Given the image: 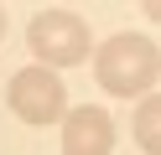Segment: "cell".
<instances>
[{"label":"cell","instance_id":"cell-1","mask_svg":"<svg viewBox=\"0 0 161 155\" xmlns=\"http://www.w3.org/2000/svg\"><path fill=\"white\" fill-rule=\"evenodd\" d=\"M94 78H99V88L114 93V98H140V93L161 78V52H156V41L140 36V31H114L109 41L94 47Z\"/></svg>","mask_w":161,"mask_h":155},{"label":"cell","instance_id":"cell-2","mask_svg":"<svg viewBox=\"0 0 161 155\" xmlns=\"http://www.w3.org/2000/svg\"><path fill=\"white\" fill-rule=\"evenodd\" d=\"M26 41H31L36 67H47V72L78 67V62L94 57L88 21H83V16H73V10H36L31 26H26Z\"/></svg>","mask_w":161,"mask_h":155},{"label":"cell","instance_id":"cell-3","mask_svg":"<svg viewBox=\"0 0 161 155\" xmlns=\"http://www.w3.org/2000/svg\"><path fill=\"white\" fill-rule=\"evenodd\" d=\"M5 103H11V114L26 119V124H57L68 93H63V78H57V72H47V67H21V72H11Z\"/></svg>","mask_w":161,"mask_h":155},{"label":"cell","instance_id":"cell-4","mask_svg":"<svg viewBox=\"0 0 161 155\" xmlns=\"http://www.w3.org/2000/svg\"><path fill=\"white\" fill-rule=\"evenodd\" d=\"M114 150V119L99 103H78L63 119V155H109Z\"/></svg>","mask_w":161,"mask_h":155},{"label":"cell","instance_id":"cell-5","mask_svg":"<svg viewBox=\"0 0 161 155\" xmlns=\"http://www.w3.org/2000/svg\"><path fill=\"white\" fill-rule=\"evenodd\" d=\"M135 145L146 155H161V93H151V98H140L135 103Z\"/></svg>","mask_w":161,"mask_h":155},{"label":"cell","instance_id":"cell-6","mask_svg":"<svg viewBox=\"0 0 161 155\" xmlns=\"http://www.w3.org/2000/svg\"><path fill=\"white\" fill-rule=\"evenodd\" d=\"M146 21H151V26H161V0H146Z\"/></svg>","mask_w":161,"mask_h":155},{"label":"cell","instance_id":"cell-7","mask_svg":"<svg viewBox=\"0 0 161 155\" xmlns=\"http://www.w3.org/2000/svg\"><path fill=\"white\" fill-rule=\"evenodd\" d=\"M0 41H5V10H0Z\"/></svg>","mask_w":161,"mask_h":155}]
</instances>
